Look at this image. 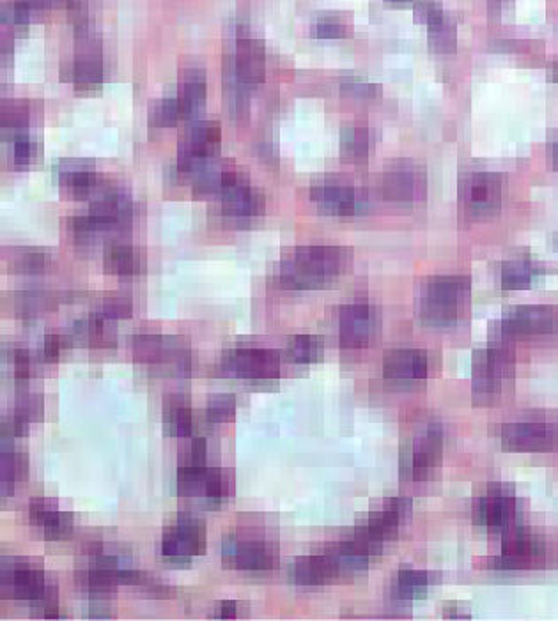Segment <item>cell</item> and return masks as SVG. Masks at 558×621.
Wrapping results in <instances>:
<instances>
[{"instance_id":"44dd1931","label":"cell","mask_w":558,"mask_h":621,"mask_svg":"<svg viewBox=\"0 0 558 621\" xmlns=\"http://www.w3.org/2000/svg\"><path fill=\"white\" fill-rule=\"evenodd\" d=\"M89 215L100 225L103 234L126 229L133 218V202L130 193L121 188H103L98 190Z\"/></svg>"},{"instance_id":"52a82bcc","label":"cell","mask_w":558,"mask_h":621,"mask_svg":"<svg viewBox=\"0 0 558 621\" xmlns=\"http://www.w3.org/2000/svg\"><path fill=\"white\" fill-rule=\"evenodd\" d=\"M443 441L442 423H427L426 429L413 437L401 453L403 478L410 482H426L442 464Z\"/></svg>"},{"instance_id":"2e32d148","label":"cell","mask_w":558,"mask_h":621,"mask_svg":"<svg viewBox=\"0 0 558 621\" xmlns=\"http://www.w3.org/2000/svg\"><path fill=\"white\" fill-rule=\"evenodd\" d=\"M500 439L509 452H553L558 446V425L546 420L505 423L500 429Z\"/></svg>"},{"instance_id":"4dcf8cb0","label":"cell","mask_w":558,"mask_h":621,"mask_svg":"<svg viewBox=\"0 0 558 621\" xmlns=\"http://www.w3.org/2000/svg\"><path fill=\"white\" fill-rule=\"evenodd\" d=\"M431 574L426 570L419 568H401L397 572L392 588H390V597L396 602H411V600H419L424 598L431 586Z\"/></svg>"},{"instance_id":"db71d44e","label":"cell","mask_w":558,"mask_h":621,"mask_svg":"<svg viewBox=\"0 0 558 621\" xmlns=\"http://www.w3.org/2000/svg\"><path fill=\"white\" fill-rule=\"evenodd\" d=\"M25 432H27V425L20 422L15 414H9V416L2 420V427H0L2 439H6V441L16 439V437L24 436Z\"/></svg>"},{"instance_id":"4316f807","label":"cell","mask_w":558,"mask_h":621,"mask_svg":"<svg viewBox=\"0 0 558 621\" xmlns=\"http://www.w3.org/2000/svg\"><path fill=\"white\" fill-rule=\"evenodd\" d=\"M247 177L227 161H210L194 176V192L201 197H224L225 193Z\"/></svg>"},{"instance_id":"1f68e13d","label":"cell","mask_w":558,"mask_h":621,"mask_svg":"<svg viewBox=\"0 0 558 621\" xmlns=\"http://www.w3.org/2000/svg\"><path fill=\"white\" fill-rule=\"evenodd\" d=\"M543 273V266L532 261V259H527V257L512 259V261L505 262L502 271H500L502 289L504 291H525V289H530L535 278L543 275Z\"/></svg>"},{"instance_id":"681fc988","label":"cell","mask_w":558,"mask_h":621,"mask_svg":"<svg viewBox=\"0 0 558 621\" xmlns=\"http://www.w3.org/2000/svg\"><path fill=\"white\" fill-rule=\"evenodd\" d=\"M68 345H70V340L66 335H59V333L47 335L39 345V360L43 363L59 361L64 347H68Z\"/></svg>"},{"instance_id":"9f6ffc18","label":"cell","mask_w":558,"mask_h":621,"mask_svg":"<svg viewBox=\"0 0 558 621\" xmlns=\"http://www.w3.org/2000/svg\"><path fill=\"white\" fill-rule=\"evenodd\" d=\"M459 609L461 607L456 606V604H449L445 609V618H470V613H456Z\"/></svg>"},{"instance_id":"9c48e42d","label":"cell","mask_w":558,"mask_h":621,"mask_svg":"<svg viewBox=\"0 0 558 621\" xmlns=\"http://www.w3.org/2000/svg\"><path fill=\"white\" fill-rule=\"evenodd\" d=\"M222 146V128L215 121L194 124L178 147L176 170L179 176L194 177L199 170L215 160Z\"/></svg>"},{"instance_id":"f546056e","label":"cell","mask_w":558,"mask_h":621,"mask_svg":"<svg viewBox=\"0 0 558 621\" xmlns=\"http://www.w3.org/2000/svg\"><path fill=\"white\" fill-rule=\"evenodd\" d=\"M163 429L171 437L192 436L194 413L183 395H169L163 402Z\"/></svg>"},{"instance_id":"7bdbcfd3","label":"cell","mask_w":558,"mask_h":621,"mask_svg":"<svg viewBox=\"0 0 558 621\" xmlns=\"http://www.w3.org/2000/svg\"><path fill=\"white\" fill-rule=\"evenodd\" d=\"M68 234L77 245L87 246L100 238L103 232H101L100 225L94 222L93 216L87 213V215L73 216L68 220Z\"/></svg>"},{"instance_id":"bcb514c9","label":"cell","mask_w":558,"mask_h":621,"mask_svg":"<svg viewBox=\"0 0 558 621\" xmlns=\"http://www.w3.org/2000/svg\"><path fill=\"white\" fill-rule=\"evenodd\" d=\"M43 411H45V402H43V399H41L39 395L29 393V395H24V397L18 399L15 413L13 414H15L20 422L25 423V425L29 427L31 423L39 422V420L43 418Z\"/></svg>"},{"instance_id":"6da1fadb","label":"cell","mask_w":558,"mask_h":621,"mask_svg":"<svg viewBox=\"0 0 558 621\" xmlns=\"http://www.w3.org/2000/svg\"><path fill=\"white\" fill-rule=\"evenodd\" d=\"M351 262L353 252L346 246H302L279 262L273 282L284 291H318L348 273Z\"/></svg>"},{"instance_id":"e0dca14e","label":"cell","mask_w":558,"mask_h":621,"mask_svg":"<svg viewBox=\"0 0 558 621\" xmlns=\"http://www.w3.org/2000/svg\"><path fill=\"white\" fill-rule=\"evenodd\" d=\"M339 342L341 347L349 351L365 349L376 340L380 333V314L378 310L365 303H349L344 305L339 312Z\"/></svg>"},{"instance_id":"f5cc1de1","label":"cell","mask_w":558,"mask_h":621,"mask_svg":"<svg viewBox=\"0 0 558 621\" xmlns=\"http://www.w3.org/2000/svg\"><path fill=\"white\" fill-rule=\"evenodd\" d=\"M440 15H443L440 0H417L415 2V18L419 22H433L434 18H438Z\"/></svg>"},{"instance_id":"83f0119b","label":"cell","mask_w":558,"mask_h":621,"mask_svg":"<svg viewBox=\"0 0 558 621\" xmlns=\"http://www.w3.org/2000/svg\"><path fill=\"white\" fill-rule=\"evenodd\" d=\"M55 174L62 192L71 199H87L89 195L98 192V176L93 165L87 161H61L55 167Z\"/></svg>"},{"instance_id":"e575fe53","label":"cell","mask_w":558,"mask_h":621,"mask_svg":"<svg viewBox=\"0 0 558 621\" xmlns=\"http://www.w3.org/2000/svg\"><path fill=\"white\" fill-rule=\"evenodd\" d=\"M64 299V294L45 291L18 292L15 296L16 314L24 319H34L41 314H47L50 310L59 307Z\"/></svg>"},{"instance_id":"9a60e30c","label":"cell","mask_w":558,"mask_h":621,"mask_svg":"<svg viewBox=\"0 0 558 621\" xmlns=\"http://www.w3.org/2000/svg\"><path fill=\"white\" fill-rule=\"evenodd\" d=\"M310 197L321 213L341 218L365 215L371 207L364 190L337 179H325L321 183L314 184L310 190Z\"/></svg>"},{"instance_id":"74e56055","label":"cell","mask_w":558,"mask_h":621,"mask_svg":"<svg viewBox=\"0 0 558 621\" xmlns=\"http://www.w3.org/2000/svg\"><path fill=\"white\" fill-rule=\"evenodd\" d=\"M325 353V344L314 335H298L289 340L287 356L296 365H312L318 363Z\"/></svg>"},{"instance_id":"816d5d0a","label":"cell","mask_w":558,"mask_h":621,"mask_svg":"<svg viewBox=\"0 0 558 621\" xmlns=\"http://www.w3.org/2000/svg\"><path fill=\"white\" fill-rule=\"evenodd\" d=\"M13 374L16 383L24 384L31 379L34 374V365L29 351L25 349H15L13 351Z\"/></svg>"},{"instance_id":"603a6c76","label":"cell","mask_w":558,"mask_h":621,"mask_svg":"<svg viewBox=\"0 0 558 621\" xmlns=\"http://www.w3.org/2000/svg\"><path fill=\"white\" fill-rule=\"evenodd\" d=\"M29 522L47 540H64L73 533V515L62 512L55 501L47 498H34L29 503Z\"/></svg>"},{"instance_id":"8d00e7d4","label":"cell","mask_w":558,"mask_h":621,"mask_svg":"<svg viewBox=\"0 0 558 621\" xmlns=\"http://www.w3.org/2000/svg\"><path fill=\"white\" fill-rule=\"evenodd\" d=\"M52 266V257L36 248H20L9 257V268L20 275H43Z\"/></svg>"},{"instance_id":"f1b7e54d","label":"cell","mask_w":558,"mask_h":621,"mask_svg":"<svg viewBox=\"0 0 558 621\" xmlns=\"http://www.w3.org/2000/svg\"><path fill=\"white\" fill-rule=\"evenodd\" d=\"M208 82L206 73L201 68H188L181 73L178 85V100L185 110L186 119H192L201 112L206 103Z\"/></svg>"},{"instance_id":"d6986e66","label":"cell","mask_w":558,"mask_h":621,"mask_svg":"<svg viewBox=\"0 0 558 621\" xmlns=\"http://www.w3.org/2000/svg\"><path fill=\"white\" fill-rule=\"evenodd\" d=\"M381 192L385 199L399 204L424 200L427 192L426 172L413 161H397L383 174Z\"/></svg>"},{"instance_id":"7dc6e473","label":"cell","mask_w":558,"mask_h":621,"mask_svg":"<svg viewBox=\"0 0 558 621\" xmlns=\"http://www.w3.org/2000/svg\"><path fill=\"white\" fill-rule=\"evenodd\" d=\"M341 91L357 100H374L380 96L381 87L365 78L349 77L342 80Z\"/></svg>"},{"instance_id":"11a10c76","label":"cell","mask_w":558,"mask_h":621,"mask_svg":"<svg viewBox=\"0 0 558 621\" xmlns=\"http://www.w3.org/2000/svg\"><path fill=\"white\" fill-rule=\"evenodd\" d=\"M236 613H238V609H236V602L233 600H225L220 604V613H218V618H222V620H227V618H236Z\"/></svg>"},{"instance_id":"94428289","label":"cell","mask_w":558,"mask_h":621,"mask_svg":"<svg viewBox=\"0 0 558 621\" xmlns=\"http://www.w3.org/2000/svg\"><path fill=\"white\" fill-rule=\"evenodd\" d=\"M397 2H401V0H397Z\"/></svg>"},{"instance_id":"d590c367","label":"cell","mask_w":558,"mask_h":621,"mask_svg":"<svg viewBox=\"0 0 558 621\" xmlns=\"http://www.w3.org/2000/svg\"><path fill=\"white\" fill-rule=\"evenodd\" d=\"M427 36H429V46L436 54H452L458 45V27L456 22L443 15L434 18L433 22L427 23Z\"/></svg>"},{"instance_id":"3957f363","label":"cell","mask_w":558,"mask_h":621,"mask_svg":"<svg viewBox=\"0 0 558 621\" xmlns=\"http://www.w3.org/2000/svg\"><path fill=\"white\" fill-rule=\"evenodd\" d=\"M472 280L465 275H442L429 278L417 296L420 322L431 328L456 326L470 307Z\"/></svg>"},{"instance_id":"ab89813d","label":"cell","mask_w":558,"mask_h":621,"mask_svg":"<svg viewBox=\"0 0 558 621\" xmlns=\"http://www.w3.org/2000/svg\"><path fill=\"white\" fill-rule=\"evenodd\" d=\"M2 131H4V135L9 137V135H13V137H20V135H24V130L27 128V124H29V117H31V112H29V107L25 105L24 101H15L8 100L2 103Z\"/></svg>"},{"instance_id":"60d3db41","label":"cell","mask_w":558,"mask_h":621,"mask_svg":"<svg viewBox=\"0 0 558 621\" xmlns=\"http://www.w3.org/2000/svg\"><path fill=\"white\" fill-rule=\"evenodd\" d=\"M183 119H186L185 110L181 107L178 96L156 101L149 110V123L155 128H171Z\"/></svg>"},{"instance_id":"8992f818","label":"cell","mask_w":558,"mask_h":621,"mask_svg":"<svg viewBox=\"0 0 558 621\" xmlns=\"http://www.w3.org/2000/svg\"><path fill=\"white\" fill-rule=\"evenodd\" d=\"M133 360L144 367H167L176 374H188L194 365L192 349L185 338L142 333L132 340Z\"/></svg>"},{"instance_id":"91938a15","label":"cell","mask_w":558,"mask_h":621,"mask_svg":"<svg viewBox=\"0 0 558 621\" xmlns=\"http://www.w3.org/2000/svg\"><path fill=\"white\" fill-rule=\"evenodd\" d=\"M553 77L558 78V62L553 66Z\"/></svg>"},{"instance_id":"30bf717a","label":"cell","mask_w":558,"mask_h":621,"mask_svg":"<svg viewBox=\"0 0 558 621\" xmlns=\"http://www.w3.org/2000/svg\"><path fill=\"white\" fill-rule=\"evenodd\" d=\"M504 181L495 172H470L461 177L459 204L466 215L484 218L495 215L502 207Z\"/></svg>"},{"instance_id":"836d02e7","label":"cell","mask_w":558,"mask_h":621,"mask_svg":"<svg viewBox=\"0 0 558 621\" xmlns=\"http://www.w3.org/2000/svg\"><path fill=\"white\" fill-rule=\"evenodd\" d=\"M27 476V457L15 448L4 446L0 457V491L9 498Z\"/></svg>"},{"instance_id":"7402d4cb","label":"cell","mask_w":558,"mask_h":621,"mask_svg":"<svg viewBox=\"0 0 558 621\" xmlns=\"http://www.w3.org/2000/svg\"><path fill=\"white\" fill-rule=\"evenodd\" d=\"M206 441L204 439H194L188 450H186L178 466V487L179 496L183 498H194V496H202L204 492V483L210 473V468L206 464Z\"/></svg>"},{"instance_id":"d6a6232c","label":"cell","mask_w":558,"mask_h":621,"mask_svg":"<svg viewBox=\"0 0 558 621\" xmlns=\"http://www.w3.org/2000/svg\"><path fill=\"white\" fill-rule=\"evenodd\" d=\"M103 266L109 275L130 278V276L139 275L144 268V262H142V255L133 246L114 243L105 250Z\"/></svg>"},{"instance_id":"5bb4252c","label":"cell","mask_w":558,"mask_h":621,"mask_svg":"<svg viewBox=\"0 0 558 621\" xmlns=\"http://www.w3.org/2000/svg\"><path fill=\"white\" fill-rule=\"evenodd\" d=\"M557 310L546 305H525L509 310L496 324V337L504 342L518 338L543 337L555 331Z\"/></svg>"},{"instance_id":"7c38bea8","label":"cell","mask_w":558,"mask_h":621,"mask_svg":"<svg viewBox=\"0 0 558 621\" xmlns=\"http://www.w3.org/2000/svg\"><path fill=\"white\" fill-rule=\"evenodd\" d=\"M206 524L194 515L181 514L162 537V556L171 563H188L206 552Z\"/></svg>"},{"instance_id":"484cf974","label":"cell","mask_w":558,"mask_h":621,"mask_svg":"<svg viewBox=\"0 0 558 621\" xmlns=\"http://www.w3.org/2000/svg\"><path fill=\"white\" fill-rule=\"evenodd\" d=\"M266 199L263 192L252 188L248 179H243L222 197V215L233 222H248L264 215Z\"/></svg>"},{"instance_id":"f907efd6","label":"cell","mask_w":558,"mask_h":621,"mask_svg":"<svg viewBox=\"0 0 558 621\" xmlns=\"http://www.w3.org/2000/svg\"><path fill=\"white\" fill-rule=\"evenodd\" d=\"M36 156V144L29 135H20L13 142V160L18 167H27Z\"/></svg>"},{"instance_id":"277c9868","label":"cell","mask_w":558,"mask_h":621,"mask_svg":"<svg viewBox=\"0 0 558 621\" xmlns=\"http://www.w3.org/2000/svg\"><path fill=\"white\" fill-rule=\"evenodd\" d=\"M0 565L4 597L38 607L41 618H64L57 602V588L41 568L13 556H4Z\"/></svg>"},{"instance_id":"680465c9","label":"cell","mask_w":558,"mask_h":621,"mask_svg":"<svg viewBox=\"0 0 558 621\" xmlns=\"http://www.w3.org/2000/svg\"><path fill=\"white\" fill-rule=\"evenodd\" d=\"M553 163L558 167V142L555 144V147H553Z\"/></svg>"},{"instance_id":"c3c4849f","label":"cell","mask_w":558,"mask_h":621,"mask_svg":"<svg viewBox=\"0 0 558 621\" xmlns=\"http://www.w3.org/2000/svg\"><path fill=\"white\" fill-rule=\"evenodd\" d=\"M96 314L100 315L101 319H105V321H121V319L132 317L133 307L128 299L110 298L105 299L101 303L100 308L96 310Z\"/></svg>"},{"instance_id":"ac0fdd59","label":"cell","mask_w":558,"mask_h":621,"mask_svg":"<svg viewBox=\"0 0 558 621\" xmlns=\"http://www.w3.org/2000/svg\"><path fill=\"white\" fill-rule=\"evenodd\" d=\"M473 522L482 528L504 531L518 517V496L509 485H493L473 501Z\"/></svg>"},{"instance_id":"4fadbf2b","label":"cell","mask_w":558,"mask_h":621,"mask_svg":"<svg viewBox=\"0 0 558 621\" xmlns=\"http://www.w3.org/2000/svg\"><path fill=\"white\" fill-rule=\"evenodd\" d=\"M225 567L245 572H270L279 565V552L263 538L231 535L222 542Z\"/></svg>"},{"instance_id":"d4e9b609","label":"cell","mask_w":558,"mask_h":621,"mask_svg":"<svg viewBox=\"0 0 558 621\" xmlns=\"http://www.w3.org/2000/svg\"><path fill=\"white\" fill-rule=\"evenodd\" d=\"M431 360L420 349H396L383 360V376L388 381H424L429 376Z\"/></svg>"},{"instance_id":"b9f144b4","label":"cell","mask_w":558,"mask_h":621,"mask_svg":"<svg viewBox=\"0 0 558 621\" xmlns=\"http://www.w3.org/2000/svg\"><path fill=\"white\" fill-rule=\"evenodd\" d=\"M233 494V480L222 469H210L206 483H204V492L202 498L210 501L211 505H218L224 499L229 498Z\"/></svg>"},{"instance_id":"ffe728a7","label":"cell","mask_w":558,"mask_h":621,"mask_svg":"<svg viewBox=\"0 0 558 621\" xmlns=\"http://www.w3.org/2000/svg\"><path fill=\"white\" fill-rule=\"evenodd\" d=\"M411 508L413 503L410 498L387 499L380 510L369 514L362 524H358L357 529L374 544L383 547L385 542L396 537L401 524L410 517Z\"/></svg>"},{"instance_id":"6f0895ef","label":"cell","mask_w":558,"mask_h":621,"mask_svg":"<svg viewBox=\"0 0 558 621\" xmlns=\"http://www.w3.org/2000/svg\"><path fill=\"white\" fill-rule=\"evenodd\" d=\"M68 2L70 0H41V4L47 9L54 8V6H66Z\"/></svg>"},{"instance_id":"5b68a950","label":"cell","mask_w":558,"mask_h":621,"mask_svg":"<svg viewBox=\"0 0 558 621\" xmlns=\"http://www.w3.org/2000/svg\"><path fill=\"white\" fill-rule=\"evenodd\" d=\"M516 356L509 342L495 340L473 356L472 395L475 404L486 406L500 399L505 384L512 381Z\"/></svg>"},{"instance_id":"7a4b0ae2","label":"cell","mask_w":558,"mask_h":621,"mask_svg":"<svg viewBox=\"0 0 558 621\" xmlns=\"http://www.w3.org/2000/svg\"><path fill=\"white\" fill-rule=\"evenodd\" d=\"M266 77V50L261 39L252 36L247 25L238 23L229 32L225 52V85L233 112L247 108V89L263 84Z\"/></svg>"},{"instance_id":"8fae6325","label":"cell","mask_w":558,"mask_h":621,"mask_svg":"<svg viewBox=\"0 0 558 621\" xmlns=\"http://www.w3.org/2000/svg\"><path fill=\"white\" fill-rule=\"evenodd\" d=\"M220 370L225 376L252 383L275 381L280 377V356L277 351L261 347H236L225 351Z\"/></svg>"},{"instance_id":"f6af8a7d","label":"cell","mask_w":558,"mask_h":621,"mask_svg":"<svg viewBox=\"0 0 558 621\" xmlns=\"http://www.w3.org/2000/svg\"><path fill=\"white\" fill-rule=\"evenodd\" d=\"M312 31H314V36L319 39H341L346 38L351 32V25L344 16L323 15L316 20Z\"/></svg>"},{"instance_id":"ee69618b","label":"cell","mask_w":558,"mask_h":621,"mask_svg":"<svg viewBox=\"0 0 558 621\" xmlns=\"http://www.w3.org/2000/svg\"><path fill=\"white\" fill-rule=\"evenodd\" d=\"M236 418V397L229 393L213 395L206 407V420L211 425L231 423Z\"/></svg>"},{"instance_id":"ba28073f","label":"cell","mask_w":558,"mask_h":621,"mask_svg":"<svg viewBox=\"0 0 558 621\" xmlns=\"http://www.w3.org/2000/svg\"><path fill=\"white\" fill-rule=\"evenodd\" d=\"M546 558H548V547L543 538L528 529H514L504 538L502 552L484 561L489 570L514 572V570L544 567Z\"/></svg>"},{"instance_id":"f35d334b","label":"cell","mask_w":558,"mask_h":621,"mask_svg":"<svg viewBox=\"0 0 558 621\" xmlns=\"http://www.w3.org/2000/svg\"><path fill=\"white\" fill-rule=\"evenodd\" d=\"M342 154L349 160H365L372 149L371 131L364 126H351L342 131L341 135Z\"/></svg>"},{"instance_id":"cb8c5ba5","label":"cell","mask_w":558,"mask_h":621,"mask_svg":"<svg viewBox=\"0 0 558 621\" xmlns=\"http://www.w3.org/2000/svg\"><path fill=\"white\" fill-rule=\"evenodd\" d=\"M339 570L326 551L302 556L289 568V579L300 588H318L339 579Z\"/></svg>"}]
</instances>
